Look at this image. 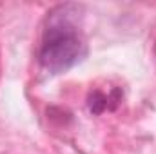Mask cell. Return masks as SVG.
<instances>
[{
  "instance_id": "6da1fadb",
  "label": "cell",
  "mask_w": 156,
  "mask_h": 154,
  "mask_svg": "<svg viewBox=\"0 0 156 154\" xmlns=\"http://www.w3.org/2000/svg\"><path fill=\"white\" fill-rule=\"evenodd\" d=\"M82 51L83 44L75 26L67 20V16L53 13L40 51V64L51 73H62L76 64Z\"/></svg>"
},
{
  "instance_id": "7a4b0ae2",
  "label": "cell",
  "mask_w": 156,
  "mask_h": 154,
  "mask_svg": "<svg viewBox=\"0 0 156 154\" xmlns=\"http://www.w3.org/2000/svg\"><path fill=\"white\" fill-rule=\"evenodd\" d=\"M107 96H104L100 91H94L91 96H89V109H91V113H94V114H100L105 107H107Z\"/></svg>"
}]
</instances>
